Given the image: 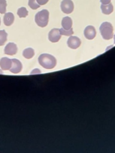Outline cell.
<instances>
[{"label": "cell", "instance_id": "cell-1", "mask_svg": "<svg viewBox=\"0 0 115 153\" xmlns=\"http://www.w3.org/2000/svg\"><path fill=\"white\" fill-rule=\"evenodd\" d=\"M38 62L43 68L50 69H53L56 65V59L51 54L44 53L38 57Z\"/></svg>", "mask_w": 115, "mask_h": 153}, {"label": "cell", "instance_id": "cell-2", "mask_svg": "<svg viewBox=\"0 0 115 153\" xmlns=\"http://www.w3.org/2000/svg\"><path fill=\"white\" fill-rule=\"evenodd\" d=\"M49 12L47 10L44 9L38 12L35 16V21L37 25L41 27L46 26L49 22Z\"/></svg>", "mask_w": 115, "mask_h": 153}, {"label": "cell", "instance_id": "cell-3", "mask_svg": "<svg viewBox=\"0 0 115 153\" xmlns=\"http://www.w3.org/2000/svg\"><path fill=\"white\" fill-rule=\"evenodd\" d=\"M99 31L104 39H110L113 36V27L112 25L107 22L102 23L99 27Z\"/></svg>", "mask_w": 115, "mask_h": 153}, {"label": "cell", "instance_id": "cell-4", "mask_svg": "<svg viewBox=\"0 0 115 153\" xmlns=\"http://www.w3.org/2000/svg\"><path fill=\"white\" fill-rule=\"evenodd\" d=\"M74 4L71 0H63L60 3V8L65 14H70L74 10Z\"/></svg>", "mask_w": 115, "mask_h": 153}, {"label": "cell", "instance_id": "cell-5", "mask_svg": "<svg viewBox=\"0 0 115 153\" xmlns=\"http://www.w3.org/2000/svg\"><path fill=\"white\" fill-rule=\"evenodd\" d=\"M61 37V34L59 29L54 28L49 33V39L52 42H58Z\"/></svg>", "mask_w": 115, "mask_h": 153}, {"label": "cell", "instance_id": "cell-6", "mask_svg": "<svg viewBox=\"0 0 115 153\" xmlns=\"http://www.w3.org/2000/svg\"><path fill=\"white\" fill-rule=\"evenodd\" d=\"M11 61L12 64L10 69H9L10 71L14 74H17L20 72L22 68V65L21 62L16 59H12Z\"/></svg>", "mask_w": 115, "mask_h": 153}, {"label": "cell", "instance_id": "cell-7", "mask_svg": "<svg viewBox=\"0 0 115 153\" xmlns=\"http://www.w3.org/2000/svg\"><path fill=\"white\" fill-rule=\"evenodd\" d=\"M67 44L69 48L72 49H76L80 45L81 41L78 37L71 36L68 38Z\"/></svg>", "mask_w": 115, "mask_h": 153}, {"label": "cell", "instance_id": "cell-8", "mask_svg": "<svg viewBox=\"0 0 115 153\" xmlns=\"http://www.w3.org/2000/svg\"><path fill=\"white\" fill-rule=\"evenodd\" d=\"M96 30L93 26H87L84 30V35L86 38L92 39L96 36Z\"/></svg>", "mask_w": 115, "mask_h": 153}, {"label": "cell", "instance_id": "cell-9", "mask_svg": "<svg viewBox=\"0 0 115 153\" xmlns=\"http://www.w3.org/2000/svg\"><path fill=\"white\" fill-rule=\"evenodd\" d=\"M17 45L13 42H10L7 44L4 48V53L8 55H14L17 53Z\"/></svg>", "mask_w": 115, "mask_h": 153}, {"label": "cell", "instance_id": "cell-10", "mask_svg": "<svg viewBox=\"0 0 115 153\" xmlns=\"http://www.w3.org/2000/svg\"><path fill=\"white\" fill-rule=\"evenodd\" d=\"M12 61L7 57H2L0 60V67L2 70H9L11 66Z\"/></svg>", "mask_w": 115, "mask_h": 153}, {"label": "cell", "instance_id": "cell-11", "mask_svg": "<svg viewBox=\"0 0 115 153\" xmlns=\"http://www.w3.org/2000/svg\"><path fill=\"white\" fill-rule=\"evenodd\" d=\"M4 23L5 25L8 26L11 25L14 20V16L12 13H5L4 16Z\"/></svg>", "mask_w": 115, "mask_h": 153}, {"label": "cell", "instance_id": "cell-12", "mask_svg": "<svg viewBox=\"0 0 115 153\" xmlns=\"http://www.w3.org/2000/svg\"><path fill=\"white\" fill-rule=\"evenodd\" d=\"M61 25L62 26V28L66 30H68L71 28L72 25V19L69 17H64L61 22Z\"/></svg>", "mask_w": 115, "mask_h": 153}, {"label": "cell", "instance_id": "cell-13", "mask_svg": "<svg viewBox=\"0 0 115 153\" xmlns=\"http://www.w3.org/2000/svg\"><path fill=\"white\" fill-rule=\"evenodd\" d=\"M101 9L102 11V13L104 14H111L113 11V4L110 2L108 4H101Z\"/></svg>", "mask_w": 115, "mask_h": 153}, {"label": "cell", "instance_id": "cell-14", "mask_svg": "<svg viewBox=\"0 0 115 153\" xmlns=\"http://www.w3.org/2000/svg\"><path fill=\"white\" fill-rule=\"evenodd\" d=\"M34 50L32 48H27L23 51V56L26 59H31L34 56Z\"/></svg>", "mask_w": 115, "mask_h": 153}, {"label": "cell", "instance_id": "cell-15", "mask_svg": "<svg viewBox=\"0 0 115 153\" xmlns=\"http://www.w3.org/2000/svg\"><path fill=\"white\" fill-rule=\"evenodd\" d=\"M17 14L20 18L25 17L28 15V11L25 7H20L18 9Z\"/></svg>", "mask_w": 115, "mask_h": 153}, {"label": "cell", "instance_id": "cell-16", "mask_svg": "<svg viewBox=\"0 0 115 153\" xmlns=\"http://www.w3.org/2000/svg\"><path fill=\"white\" fill-rule=\"evenodd\" d=\"M7 38V33L5 30H0V46L3 45Z\"/></svg>", "mask_w": 115, "mask_h": 153}, {"label": "cell", "instance_id": "cell-17", "mask_svg": "<svg viewBox=\"0 0 115 153\" xmlns=\"http://www.w3.org/2000/svg\"><path fill=\"white\" fill-rule=\"evenodd\" d=\"M36 0H29L28 1V5L32 10H37L39 7H40V5H39Z\"/></svg>", "mask_w": 115, "mask_h": 153}, {"label": "cell", "instance_id": "cell-18", "mask_svg": "<svg viewBox=\"0 0 115 153\" xmlns=\"http://www.w3.org/2000/svg\"><path fill=\"white\" fill-rule=\"evenodd\" d=\"M59 30L61 35H65V36H71L74 33L72 28H71L68 30H66V29H64L63 28H61L59 29Z\"/></svg>", "mask_w": 115, "mask_h": 153}, {"label": "cell", "instance_id": "cell-19", "mask_svg": "<svg viewBox=\"0 0 115 153\" xmlns=\"http://www.w3.org/2000/svg\"><path fill=\"white\" fill-rule=\"evenodd\" d=\"M7 1L6 0H0V13L5 14L6 12Z\"/></svg>", "mask_w": 115, "mask_h": 153}, {"label": "cell", "instance_id": "cell-20", "mask_svg": "<svg viewBox=\"0 0 115 153\" xmlns=\"http://www.w3.org/2000/svg\"><path fill=\"white\" fill-rule=\"evenodd\" d=\"M37 3L40 5H43L47 4L49 1V0H36Z\"/></svg>", "mask_w": 115, "mask_h": 153}, {"label": "cell", "instance_id": "cell-21", "mask_svg": "<svg viewBox=\"0 0 115 153\" xmlns=\"http://www.w3.org/2000/svg\"><path fill=\"white\" fill-rule=\"evenodd\" d=\"M102 4H108L111 2V0H100Z\"/></svg>", "mask_w": 115, "mask_h": 153}, {"label": "cell", "instance_id": "cell-22", "mask_svg": "<svg viewBox=\"0 0 115 153\" xmlns=\"http://www.w3.org/2000/svg\"><path fill=\"white\" fill-rule=\"evenodd\" d=\"M114 44H115V35L114 36Z\"/></svg>", "mask_w": 115, "mask_h": 153}, {"label": "cell", "instance_id": "cell-23", "mask_svg": "<svg viewBox=\"0 0 115 153\" xmlns=\"http://www.w3.org/2000/svg\"><path fill=\"white\" fill-rule=\"evenodd\" d=\"M0 74H2V71H1V70H0Z\"/></svg>", "mask_w": 115, "mask_h": 153}, {"label": "cell", "instance_id": "cell-24", "mask_svg": "<svg viewBox=\"0 0 115 153\" xmlns=\"http://www.w3.org/2000/svg\"><path fill=\"white\" fill-rule=\"evenodd\" d=\"M0 25H1V19H0Z\"/></svg>", "mask_w": 115, "mask_h": 153}]
</instances>
